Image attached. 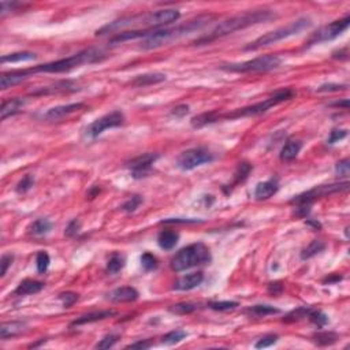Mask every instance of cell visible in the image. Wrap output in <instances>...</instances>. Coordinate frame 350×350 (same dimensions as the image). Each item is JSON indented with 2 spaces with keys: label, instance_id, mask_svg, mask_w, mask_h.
<instances>
[{
  "label": "cell",
  "instance_id": "cell-7",
  "mask_svg": "<svg viewBox=\"0 0 350 350\" xmlns=\"http://www.w3.org/2000/svg\"><path fill=\"white\" fill-rule=\"evenodd\" d=\"M311 25H312L311 18H307V17L298 18L296 19V21L290 22L289 25H286V26H282V28H279V29H275L272 30V32L267 33V35H264V36L259 37L257 40L250 42L249 45H246L245 49H246V51H256V49H259V48L275 44V42L280 41V40H283V39H287V37H291L294 36V35L301 33L303 30L311 28Z\"/></svg>",
  "mask_w": 350,
  "mask_h": 350
},
{
  "label": "cell",
  "instance_id": "cell-48",
  "mask_svg": "<svg viewBox=\"0 0 350 350\" xmlns=\"http://www.w3.org/2000/svg\"><path fill=\"white\" fill-rule=\"evenodd\" d=\"M346 89V85H339V83H324L317 88V92H339V90Z\"/></svg>",
  "mask_w": 350,
  "mask_h": 350
},
{
  "label": "cell",
  "instance_id": "cell-40",
  "mask_svg": "<svg viewBox=\"0 0 350 350\" xmlns=\"http://www.w3.org/2000/svg\"><path fill=\"white\" fill-rule=\"evenodd\" d=\"M33 185H35V178L28 174V175H25L24 178L19 181L18 185H17V188H15V190H17V193L22 194V193L29 192V190L33 188Z\"/></svg>",
  "mask_w": 350,
  "mask_h": 350
},
{
  "label": "cell",
  "instance_id": "cell-44",
  "mask_svg": "<svg viewBox=\"0 0 350 350\" xmlns=\"http://www.w3.org/2000/svg\"><path fill=\"white\" fill-rule=\"evenodd\" d=\"M118 335L110 334V335H106L104 338L101 339L100 342H97L95 348L96 349H110V348H113L114 345L118 342Z\"/></svg>",
  "mask_w": 350,
  "mask_h": 350
},
{
  "label": "cell",
  "instance_id": "cell-33",
  "mask_svg": "<svg viewBox=\"0 0 350 350\" xmlns=\"http://www.w3.org/2000/svg\"><path fill=\"white\" fill-rule=\"evenodd\" d=\"M186 337H188V332L184 331V330H174V331L167 332L166 335H163L161 342L166 345H175L181 342V341H184Z\"/></svg>",
  "mask_w": 350,
  "mask_h": 350
},
{
  "label": "cell",
  "instance_id": "cell-14",
  "mask_svg": "<svg viewBox=\"0 0 350 350\" xmlns=\"http://www.w3.org/2000/svg\"><path fill=\"white\" fill-rule=\"evenodd\" d=\"M85 108V104L83 103H73V104H66V106H58V107L51 108L48 110L47 113L42 115V118L45 120H59V119H63L72 114L77 113V111H81Z\"/></svg>",
  "mask_w": 350,
  "mask_h": 350
},
{
  "label": "cell",
  "instance_id": "cell-28",
  "mask_svg": "<svg viewBox=\"0 0 350 350\" xmlns=\"http://www.w3.org/2000/svg\"><path fill=\"white\" fill-rule=\"evenodd\" d=\"M51 230H52V222L48 219H37L29 226V232L33 235H45Z\"/></svg>",
  "mask_w": 350,
  "mask_h": 350
},
{
  "label": "cell",
  "instance_id": "cell-36",
  "mask_svg": "<svg viewBox=\"0 0 350 350\" xmlns=\"http://www.w3.org/2000/svg\"><path fill=\"white\" fill-rule=\"evenodd\" d=\"M197 309L196 304L192 303H179L170 307V312L175 314H189Z\"/></svg>",
  "mask_w": 350,
  "mask_h": 350
},
{
  "label": "cell",
  "instance_id": "cell-8",
  "mask_svg": "<svg viewBox=\"0 0 350 350\" xmlns=\"http://www.w3.org/2000/svg\"><path fill=\"white\" fill-rule=\"evenodd\" d=\"M280 63H282V59L278 55H264L256 59L242 62V63L223 65L222 69L233 73H266L279 67Z\"/></svg>",
  "mask_w": 350,
  "mask_h": 350
},
{
  "label": "cell",
  "instance_id": "cell-3",
  "mask_svg": "<svg viewBox=\"0 0 350 350\" xmlns=\"http://www.w3.org/2000/svg\"><path fill=\"white\" fill-rule=\"evenodd\" d=\"M211 19H212L211 15H201V17H197V18L192 19V21H188L186 24L175 26V28L156 29L152 36H149L148 39L144 40L141 48H144V49H155V48L167 45L168 42L177 41L179 39L204 28L205 25L209 24Z\"/></svg>",
  "mask_w": 350,
  "mask_h": 350
},
{
  "label": "cell",
  "instance_id": "cell-23",
  "mask_svg": "<svg viewBox=\"0 0 350 350\" xmlns=\"http://www.w3.org/2000/svg\"><path fill=\"white\" fill-rule=\"evenodd\" d=\"M44 287V283L42 282H39V280H35V279H25L22 280L21 283L18 285V287L15 289L14 294L15 296H32V294H36V293H40Z\"/></svg>",
  "mask_w": 350,
  "mask_h": 350
},
{
  "label": "cell",
  "instance_id": "cell-17",
  "mask_svg": "<svg viewBox=\"0 0 350 350\" xmlns=\"http://www.w3.org/2000/svg\"><path fill=\"white\" fill-rule=\"evenodd\" d=\"M279 190V184L278 181L275 178L268 179L266 182H260L256 186L255 192H253V196L256 200L263 201V200H268L270 197H272L276 192Z\"/></svg>",
  "mask_w": 350,
  "mask_h": 350
},
{
  "label": "cell",
  "instance_id": "cell-1",
  "mask_svg": "<svg viewBox=\"0 0 350 350\" xmlns=\"http://www.w3.org/2000/svg\"><path fill=\"white\" fill-rule=\"evenodd\" d=\"M181 17V12L175 8H166V10H157V11H151L147 14H137L131 17L117 19L114 22H110L106 26L96 32V36H104L110 33L118 35L119 32H126V29L131 30H148L157 29L164 25L172 24L178 21Z\"/></svg>",
  "mask_w": 350,
  "mask_h": 350
},
{
  "label": "cell",
  "instance_id": "cell-11",
  "mask_svg": "<svg viewBox=\"0 0 350 350\" xmlns=\"http://www.w3.org/2000/svg\"><path fill=\"white\" fill-rule=\"evenodd\" d=\"M349 189V182L345 181L341 184H331V185H321V186H316L313 189L305 192L303 194H298L293 200L291 204H311L316 201L317 198H323V197L330 196L334 193H338V192H344V190Z\"/></svg>",
  "mask_w": 350,
  "mask_h": 350
},
{
  "label": "cell",
  "instance_id": "cell-34",
  "mask_svg": "<svg viewBox=\"0 0 350 350\" xmlns=\"http://www.w3.org/2000/svg\"><path fill=\"white\" fill-rule=\"evenodd\" d=\"M307 317L313 323L314 326L319 327V328H323V327L326 326L327 323H328V316L323 313L321 311H317V309L311 308V311H309V313Z\"/></svg>",
  "mask_w": 350,
  "mask_h": 350
},
{
  "label": "cell",
  "instance_id": "cell-35",
  "mask_svg": "<svg viewBox=\"0 0 350 350\" xmlns=\"http://www.w3.org/2000/svg\"><path fill=\"white\" fill-rule=\"evenodd\" d=\"M309 311H311V308H307V307H301V308L294 309V311H291V312H289V313L286 314L285 317H283V321H286V323H291V321L301 320V319H304V317L308 316Z\"/></svg>",
  "mask_w": 350,
  "mask_h": 350
},
{
  "label": "cell",
  "instance_id": "cell-26",
  "mask_svg": "<svg viewBox=\"0 0 350 350\" xmlns=\"http://www.w3.org/2000/svg\"><path fill=\"white\" fill-rule=\"evenodd\" d=\"M301 148H303V143L301 141H293V140L287 141L283 145L282 151H280V159L285 161H290L293 159H296Z\"/></svg>",
  "mask_w": 350,
  "mask_h": 350
},
{
  "label": "cell",
  "instance_id": "cell-41",
  "mask_svg": "<svg viewBox=\"0 0 350 350\" xmlns=\"http://www.w3.org/2000/svg\"><path fill=\"white\" fill-rule=\"evenodd\" d=\"M250 170H252V166H250L249 163H246V161L239 163L237 171H235V184H238V182H242V181H245V179L248 178Z\"/></svg>",
  "mask_w": 350,
  "mask_h": 350
},
{
  "label": "cell",
  "instance_id": "cell-47",
  "mask_svg": "<svg viewBox=\"0 0 350 350\" xmlns=\"http://www.w3.org/2000/svg\"><path fill=\"white\" fill-rule=\"evenodd\" d=\"M335 171H337V174L341 175V177H348L350 171L349 159H344V160L338 161L337 166H335Z\"/></svg>",
  "mask_w": 350,
  "mask_h": 350
},
{
  "label": "cell",
  "instance_id": "cell-32",
  "mask_svg": "<svg viewBox=\"0 0 350 350\" xmlns=\"http://www.w3.org/2000/svg\"><path fill=\"white\" fill-rule=\"evenodd\" d=\"M279 312L280 311L278 308L271 307V305H253L246 311V313H250L252 316H257V317H264L268 314H276Z\"/></svg>",
  "mask_w": 350,
  "mask_h": 350
},
{
  "label": "cell",
  "instance_id": "cell-51",
  "mask_svg": "<svg viewBox=\"0 0 350 350\" xmlns=\"http://www.w3.org/2000/svg\"><path fill=\"white\" fill-rule=\"evenodd\" d=\"M309 211H311V204H297L294 215L298 218H304L309 214Z\"/></svg>",
  "mask_w": 350,
  "mask_h": 350
},
{
  "label": "cell",
  "instance_id": "cell-25",
  "mask_svg": "<svg viewBox=\"0 0 350 350\" xmlns=\"http://www.w3.org/2000/svg\"><path fill=\"white\" fill-rule=\"evenodd\" d=\"M179 234L178 233L172 232V230H164L157 235V243L161 249L171 250L172 248H175V245L178 243Z\"/></svg>",
  "mask_w": 350,
  "mask_h": 350
},
{
  "label": "cell",
  "instance_id": "cell-38",
  "mask_svg": "<svg viewBox=\"0 0 350 350\" xmlns=\"http://www.w3.org/2000/svg\"><path fill=\"white\" fill-rule=\"evenodd\" d=\"M49 263H51V259H49V255L47 252H39L36 257V266H37V271L40 273H44L49 267Z\"/></svg>",
  "mask_w": 350,
  "mask_h": 350
},
{
  "label": "cell",
  "instance_id": "cell-43",
  "mask_svg": "<svg viewBox=\"0 0 350 350\" xmlns=\"http://www.w3.org/2000/svg\"><path fill=\"white\" fill-rule=\"evenodd\" d=\"M141 202H143L141 196L136 194V196H133L131 198H129V200L122 205V209H123L125 212H127V214H130V212H134L137 208L141 205Z\"/></svg>",
  "mask_w": 350,
  "mask_h": 350
},
{
  "label": "cell",
  "instance_id": "cell-52",
  "mask_svg": "<svg viewBox=\"0 0 350 350\" xmlns=\"http://www.w3.org/2000/svg\"><path fill=\"white\" fill-rule=\"evenodd\" d=\"M283 291V285L280 282H275V283H270L268 286V293L272 296H279Z\"/></svg>",
  "mask_w": 350,
  "mask_h": 350
},
{
  "label": "cell",
  "instance_id": "cell-39",
  "mask_svg": "<svg viewBox=\"0 0 350 350\" xmlns=\"http://www.w3.org/2000/svg\"><path fill=\"white\" fill-rule=\"evenodd\" d=\"M141 266H143L145 271H152V270H156V268H157L159 263H157V259H156L152 253H148V252H147V253H144V255L141 256Z\"/></svg>",
  "mask_w": 350,
  "mask_h": 350
},
{
  "label": "cell",
  "instance_id": "cell-57",
  "mask_svg": "<svg viewBox=\"0 0 350 350\" xmlns=\"http://www.w3.org/2000/svg\"><path fill=\"white\" fill-rule=\"evenodd\" d=\"M332 106H334V107H345V108H348V107H349V101L345 100V101H341V103H339V101H337V103H334Z\"/></svg>",
  "mask_w": 350,
  "mask_h": 350
},
{
  "label": "cell",
  "instance_id": "cell-56",
  "mask_svg": "<svg viewBox=\"0 0 350 350\" xmlns=\"http://www.w3.org/2000/svg\"><path fill=\"white\" fill-rule=\"evenodd\" d=\"M197 220H188V219H168V220H163L161 223H166V225H168V223H196Z\"/></svg>",
  "mask_w": 350,
  "mask_h": 350
},
{
  "label": "cell",
  "instance_id": "cell-27",
  "mask_svg": "<svg viewBox=\"0 0 350 350\" xmlns=\"http://www.w3.org/2000/svg\"><path fill=\"white\" fill-rule=\"evenodd\" d=\"M37 55L35 52L29 51H22V52H14V54L3 55L1 56V63H19V62H29L35 60Z\"/></svg>",
  "mask_w": 350,
  "mask_h": 350
},
{
  "label": "cell",
  "instance_id": "cell-6",
  "mask_svg": "<svg viewBox=\"0 0 350 350\" xmlns=\"http://www.w3.org/2000/svg\"><path fill=\"white\" fill-rule=\"evenodd\" d=\"M293 96H294V92L291 89L278 90V92H275L272 96H270V97L266 99L264 101L256 103L253 106L238 108V110H234L233 113L218 114V120H220V119H238L248 118V117H256V115L267 113L268 110H271V108L278 106L280 103H283V101L290 100V99H293Z\"/></svg>",
  "mask_w": 350,
  "mask_h": 350
},
{
  "label": "cell",
  "instance_id": "cell-50",
  "mask_svg": "<svg viewBox=\"0 0 350 350\" xmlns=\"http://www.w3.org/2000/svg\"><path fill=\"white\" fill-rule=\"evenodd\" d=\"M79 227H81V223H79V220L74 219L73 222H70L69 223V226L66 227V235H69V237H73V235H76L78 233V230H79Z\"/></svg>",
  "mask_w": 350,
  "mask_h": 350
},
{
  "label": "cell",
  "instance_id": "cell-16",
  "mask_svg": "<svg viewBox=\"0 0 350 350\" xmlns=\"http://www.w3.org/2000/svg\"><path fill=\"white\" fill-rule=\"evenodd\" d=\"M77 85L73 81H59V82L49 85V86H42L39 88L35 92H32L33 96H42V95H54V93H59V92H74L77 90Z\"/></svg>",
  "mask_w": 350,
  "mask_h": 350
},
{
  "label": "cell",
  "instance_id": "cell-45",
  "mask_svg": "<svg viewBox=\"0 0 350 350\" xmlns=\"http://www.w3.org/2000/svg\"><path fill=\"white\" fill-rule=\"evenodd\" d=\"M59 300L62 301L65 308H70L72 305L77 303L78 294L77 293H73V291H66V293L59 294Z\"/></svg>",
  "mask_w": 350,
  "mask_h": 350
},
{
  "label": "cell",
  "instance_id": "cell-4",
  "mask_svg": "<svg viewBox=\"0 0 350 350\" xmlns=\"http://www.w3.org/2000/svg\"><path fill=\"white\" fill-rule=\"evenodd\" d=\"M106 56H107V55L104 54L103 51H100V49L89 48V49L81 51V52L72 55V56L65 58V59L54 60V62L45 63V65L32 67L30 70H32L33 74H35V73H66L70 72L73 69H76V67H79V66L101 62Z\"/></svg>",
  "mask_w": 350,
  "mask_h": 350
},
{
  "label": "cell",
  "instance_id": "cell-54",
  "mask_svg": "<svg viewBox=\"0 0 350 350\" xmlns=\"http://www.w3.org/2000/svg\"><path fill=\"white\" fill-rule=\"evenodd\" d=\"M152 346V344L149 341H140L136 344H130L126 346V349H149Z\"/></svg>",
  "mask_w": 350,
  "mask_h": 350
},
{
  "label": "cell",
  "instance_id": "cell-2",
  "mask_svg": "<svg viewBox=\"0 0 350 350\" xmlns=\"http://www.w3.org/2000/svg\"><path fill=\"white\" fill-rule=\"evenodd\" d=\"M275 17V14L270 10H256V11H248L243 14H238L234 15L232 18L226 19L223 22H220L216 28L211 30L208 35L200 37L198 40L194 41L196 45H202V44H208V42L215 41L216 39L225 37L227 35H232L234 32L241 29H246L249 26L253 25L261 24V22H267L270 19H272Z\"/></svg>",
  "mask_w": 350,
  "mask_h": 350
},
{
  "label": "cell",
  "instance_id": "cell-20",
  "mask_svg": "<svg viewBox=\"0 0 350 350\" xmlns=\"http://www.w3.org/2000/svg\"><path fill=\"white\" fill-rule=\"evenodd\" d=\"M115 313H117L115 311H95V312H89V313H85L82 314V316L77 317V319L70 324V327L83 326V324H89V323H95V321L104 320V319H108V317L114 316Z\"/></svg>",
  "mask_w": 350,
  "mask_h": 350
},
{
  "label": "cell",
  "instance_id": "cell-18",
  "mask_svg": "<svg viewBox=\"0 0 350 350\" xmlns=\"http://www.w3.org/2000/svg\"><path fill=\"white\" fill-rule=\"evenodd\" d=\"M204 280V273L202 272H193L189 275H185L182 278H179L174 283V290L178 291H188L194 289L197 286H200Z\"/></svg>",
  "mask_w": 350,
  "mask_h": 350
},
{
  "label": "cell",
  "instance_id": "cell-55",
  "mask_svg": "<svg viewBox=\"0 0 350 350\" xmlns=\"http://www.w3.org/2000/svg\"><path fill=\"white\" fill-rule=\"evenodd\" d=\"M341 279H342L341 275H331V276H327V278L323 280V283H324V285H327V283L331 285V283H337V282H339Z\"/></svg>",
  "mask_w": 350,
  "mask_h": 350
},
{
  "label": "cell",
  "instance_id": "cell-10",
  "mask_svg": "<svg viewBox=\"0 0 350 350\" xmlns=\"http://www.w3.org/2000/svg\"><path fill=\"white\" fill-rule=\"evenodd\" d=\"M350 24V17L346 15L345 18L338 19V21H334L331 24L323 26L317 32H314L312 36L309 37L308 42H307V47L311 45H316V44H320V42L331 41L334 39H337L339 35H342L345 30L349 28Z\"/></svg>",
  "mask_w": 350,
  "mask_h": 350
},
{
  "label": "cell",
  "instance_id": "cell-12",
  "mask_svg": "<svg viewBox=\"0 0 350 350\" xmlns=\"http://www.w3.org/2000/svg\"><path fill=\"white\" fill-rule=\"evenodd\" d=\"M125 123V115L120 111H113V113L106 114L101 118L96 119L93 123H90L89 127L86 129V134L90 138H96L99 137L101 133H104L108 129L113 127H119Z\"/></svg>",
  "mask_w": 350,
  "mask_h": 350
},
{
  "label": "cell",
  "instance_id": "cell-49",
  "mask_svg": "<svg viewBox=\"0 0 350 350\" xmlns=\"http://www.w3.org/2000/svg\"><path fill=\"white\" fill-rule=\"evenodd\" d=\"M12 261H14V256L12 255L1 256V260H0V264H1V272H0V275H1V276L6 275L7 270H8V267L12 264Z\"/></svg>",
  "mask_w": 350,
  "mask_h": 350
},
{
  "label": "cell",
  "instance_id": "cell-30",
  "mask_svg": "<svg viewBox=\"0 0 350 350\" xmlns=\"http://www.w3.org/2000/svg\"><path fill=\"white\" fill-rule=\"evenodd\" d=\"M324 248H326V243L320 241V239H314V241H312V242L309 243L308 246L303 250L301 259H303V260H308V259L313 257V256H316L317 253L323 252Z\"/></svg>",
  "mask_w": 350,
  "mask_h": 350
},
{
  "label": "cell",
  "instance_id": "cell-31",
  "mask_svg": "<svg viewBox=\"0 0 350 350\" xmlns=\"http://www.w3.org/2000/svg\"><path fill=\"white\" fill-rule=\"evenodd\" d=\"M338 341V335L331 331H321L316 332L313 335V342L319 346H328L334 345Z\"/></svg>",
  "mask_w": 350,
  "mask_h": 350
},
{
  "label": "cell",
  "instance_id": "cell-53",
  "mask_svg": "<svg viewBox=\"0 0 350 350\" xmlns=\"http://www.w3.org/2000/svg\"><path fill=\"white\" fill-rule=\"evenodd\" d=\"M189 113V106H178V107L172 108L171 114L174 115V117H178V118H182V117H185L186 114Z\"/></svg>",
  "mask_w": 350,
  "mask_h": 350
},
{
  "label": "cell",
  "instance_id": "cell-22",
  "mask_svg": "<svg viewBox=\"0 0 350 350\" xmlns=\"http://www.w3.org/2000/svg\"><path fill=\"white\" fill-rule=\"evenodd\" d=\"M166 81V74L163 73H147V74H141L137 76L133 81L130 82L131 86L136 88H144V86H149V85H155Z\"/></svg>",
  "mask_w": 350,
  "mask_h": 350
},
{
  "label": "cell",
  "instance_id": "cell-37",
  "mask_svg": "<svg viewBox=\"0 0 350 350\" xmlns=\"http://www.w3.org/2000/svg\"><path fill=\"white\" fill-rule=\"evenodd\" d=\"M239 305L235 301H211L208 303V308L214 309V311H219V312H223V311H232V309H235Z\"/></svg>",
  "mask_w": 350,
  "mask_h": 350
},
{
  "label": "cell",
  "instance_id": "cell-29",
  "mask_svg": "<svg viewBox=\"0 0 350 350\" xmlns=\"http://www.w3.org/2000/svg\"><path fill=\"white\" fill-rule=\"evenodd\" d=\"M126 259L125 256L120 253H113V256L110 257V260L107 263V272L111 275L118 273L122 268L125 267Z\"/></svg>",
  "mask_w": 350,
  "mask_h": 350
},
{
  "label": "cell",
  "instance_id": "cell-21",
  "mask_svg": "<svg viewBox=\"0 0 350 350\" xmlns=\"http://www.w3.org/2000/svg\"><path fill=\"white\" fill-rule=\"evenodd\" d=\"M25 104H26V100L21 99V97H12V99L3 101L1 108H0V118H1V120H6L8 117H12L15 114H18L24 108Z\"/></svg>",
  "mask_w": 350,
  "mask_h": 350
},
{
  "label": "cell",
  "instance_id": "cell-42",
  "mask_svg": "<svg viewBox=\"0 0 350 350\" xmlns=\"http://www.w3.org/2000/svg\"><path fill=\"white\" fill-rule=\"evenodd\" d=\"M276 341H278V335H276V334H268V335H264L263 338H260L256 342L255 348L256 349L270 348V346H272L273 344H276Z\"/></svg>",
  "mask_w": 350,
  "mask_h": 350
},
{
  "label": "cell",
  "instance_id": "cell-13",
  "mask_svg": "<svg viewBox=\"0 0 350 350\" xmlns=\"http://www.w3.org/2000/svg\"><path fill=\"white\" fill-rule=\"evenodd\" d=\"M157 157L159 156L156 154L141 155L138 157L131 159L126 166L130 168L131 175L134 178H143V177H147V174L151 171V167H152L155 161L157 160Z\"/></svg>",
  "mask_w": 350,
  "mask_h": 350
},
{
  "label": "cell",
  "instance_id": "cell-46",
  "mask_svg": "<svg viewBox=\"0 0 350 350\" xmlns=\"http://www.w3.org/2000/svg\"><path fill=\"white\" fill-rule=\"evenodd\" d=\"M346 136H348V130H345V129H334V130L330 133V137H328L327 143L328 144L338 143V141H341V140H344Z\"/></svg>",
  "mask_w": 350,
  "mask_h": 350
},
{
  "label": "cell",
  "instance_id": "cell-19",
  "mask_svg": "<svg viewBox=\"0 0 350 350\" xmlns=\"http://www.w3.org/2000/svg\"><path fill=\"white\" fill-rule=\"evenodd\" d=\"M138 291L131 287V286H123V287H118L114 291L110 293V300L113 303H133L138 298Z\"/></svg>",
  "mask_w": 350,
  "mask_h": 350
},
{
  "label": "cell",
  "instance_id": "cell-15",
  "mask_svg": "<svg viewBox=\"0 0 350 350\" xmlns=\"http://www.w3.org/2000/svg\"><path fill=\"white\" fill-rule=\"evenodd\" d=\"M33 73L30 69H25V70H15V72H10V73H3L1 77H0V86L1 89L6 90L8 88H11L14 85H18L25 79L32 76Z\"/></svg>",
  "mask_w": 350,
  "mask_h": 350
},
{
  "label": "cell",
  "instance_id": "cell-9",
  "mask_svg": "<svg viewBox=\"0 0 350 350\" xmlns=\"http://www.w3.org/2000/svg\"><path fill=\"white\" fill-rule=\"evenodd\" d=\"M214 160V154L204 147H197L185 151L177 157V167L182 171H190L202 164H208Z\"/></svg>",
  "mask_w": 350,
  "mask_h": 350
},
{
  "label": "cell",
  "instance_id": "cell-24",
  "mask_svg": "<svg viewBox=\"0 0 350 350\" xmlns=\"http://www.w3.org/2000/svg\"><path fill=\"white\" fill-rule=\"evenodd\" d=\"M26 328V323L25 321H8V323H3L0 327V338L8 339L14 338L19 334H22Z\"/></svg>",
  "mask_w": 350,
  "mask_h": 350
},
{
  "label": "cell",
  "instance_id": "cell-5",
  "mask_svg": "<svg viewBox=\"0 0 350 350\" xmlns=\"http://www.w3.org/2000/svg\"><path fill=\"white\" fill-rule=\"evenodd\" d=\"M212 260L211 252L204 243L197 242L188 245L186 248H182L178 253L172 257L170 261V267L175 272L186 271L189 268L197 267V266H204L209 264Z\"/></svg>",
  "mask_w": 350,
  "mask_h": 350
}]
</instances>
